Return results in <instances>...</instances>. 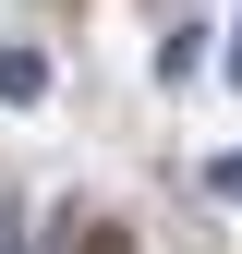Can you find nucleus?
<instances>
[{
	"mask_svg": "<svg viewBox=\"0 0 242 254\" xmlns=\"http://www.w3.org/2000/svg\"><path fill=\"white\" fill-rule=\"evenodd\" d=\"M49 97V61L37 49H0V109H37Z\"/></svg>",
	"mask_w": 242,
	"mask_h": 254,
	"instance_id": "1",
	"label": "nucleus"
},
{
	"mask_svg": "<svg viewBox=\"0 0 242 254\" xmlns=\"http://www.w3.org/2000/svg\"><path fill=\"white\" fill-rule=\"evenodd\" d=\"M206 182H218V194H242V145H230V157H218V170H206Z\"/></svg>",
	"mask_w": 242,
	"mask_h": 254,
	"instance_id": "2",
	"label": "nucleus"
},
{
	"mask_svg": "<svg viewBox=\"0 0 242 254\" xmlns=\"http://www.w3.org/2000/svg\"><path fill=\"white\" fill-rule=\"evenodd\" d=\"M230 85H242V37H230Z\"/></svg>",
	"mask_w": 242,
	"mask_h": 254,
	"instance_id": "3",
	"label": "nucleus"
}]
</instances>
